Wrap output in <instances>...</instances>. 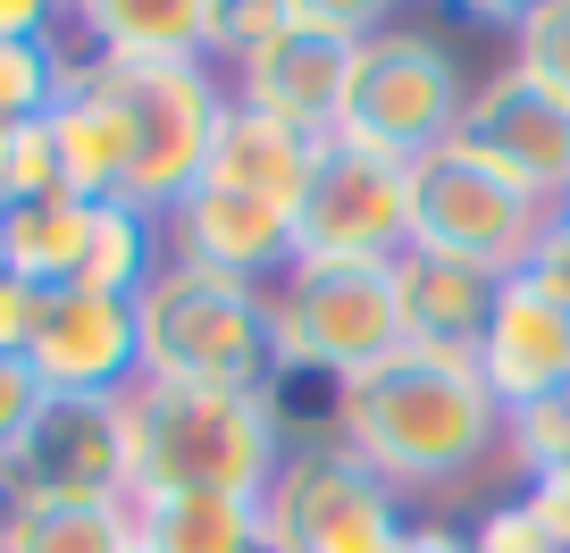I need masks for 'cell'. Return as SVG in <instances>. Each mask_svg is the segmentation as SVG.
Returning a JSON list of instances; mask_svg holds the SVG:
<instances>
[{"mask_svg":"<svg viewBox=\"0 0 570 553\" xmlns=\"http://www.w3.org/2000/svg\"><path fill=\"white\" fill-rule=\"evenodd\" d=\"M26 369L42 377V394H135L142 386L135 303L92 286H51L35 344H26Z\"/></svg>","mask_w":570,"mask_h":553,"instance_id":"obj_13","label":"cell"},{"mask_svg":"<svg viewBox=\"0 0 570 553\" xmlns=\"http://www.w3.org/2000/svg\"><path fill=\"white\" fill-rule=\"evenodd\" d=\"M92 244V201L85 194H51V201H9L0 210V268L26 286H76Z\"/></svg>","mask_w":570,"mask_h":553,"instance_id":"obj_21","label":"cell"},{"mask_svg":"<svg viewBox=\"0 0 570 553\" xmlns=\"http://www.w3.org/2000/svg\"><path fill=\"white\" fill-rule=\"evenodd\" d=\"M403 553H470V536H462V529H445V520H420Z\"/></svg>","mask_w":570,"mask_h":553,"instance_id":"obj_33","label":"cell"},{"mask_svg":"<svg viewBox=\"0 0 570 553\" xmlns=\"http://www.w3.org/2000/svg\"><path fill=\"white\" fill-rule=\"evenodd\" d=\"M320 151L311 135H294V126L261 118V109L227 101V118H218V144H210V177L202 185H227V194H252V201H277V210H303L311 177H320Z\"/></svg>","mask_w":570,"mask_h":553,"instance_id":"obj_18","label":"cell"},{"mask_svg":"<svg viewBox=\"0 0 570 553\" xmlns=\"http://www.w3.org/2000/svg\"><path fill=\"white\" fill-rule=\"evenodd\" d=\"M59 9H42V0H0V42H18V34H51Z\"/></svg>","mask_w":570,"mask_h":553,"instance_id":"obj_32","label":"cell"},{"mask_svg":"<svg viewBox=\"0 0 570 553\" xmlns=\"http://www.w3.org/2000/svg\"><path fill=\"white\" fill-rule=\"evenodd\" d=\"M503 470H512L520 486L570 470V394H546V403L503 411Z\"/></svg>","mask_w":570,"mask_h":553,"instance_id":"obj_24","label":"cell"},{"mask_svg":"<svg viewBox=\"0 0 570 553\" xmlns=\"http://www.w3.org/2000/svg\"><path fill=\"white\" fill-rule=\"evenodd\" d=\"M562 218H570V201H562Z\"/></svg>","mask_w":570,"mask_h":553,"instance_id":"obj_36","label":"cell"},{"mask_svg":"<svg viewBox=\"0 0 570 553\" xmlns=\"http://www.w3.org/2000/svg\"><path fill=\"white\" fill-rule=\"evenodd\" d=\"M18 520H26V478L0 462V545H9V529H18Z\"/></svg>","mask_w":570,"mask_h":553,"instance_id":"obj_34","label":"cell"},{"mask_svg":"<svg viewBox=\"0 0 570 553\" xmlns=\"http://www.w3.org/2000/svg\"><path fill=\"white\" fill-rule=\"evenodd\" d=\"M503 68H520L529 85L562 92L570 101V0H529V9H512V59Z\"/></svg>","mask_w":570,"mask_h":553,"instance_id":"obj_25","label":"cell"},{"mask_svg":"<svg viewBox=\"0 0 570 553\" xmlns=\"http://www.w3.org/2000/svg\"><path fill=\"white\" fill-rule=\"evenodd\" d=\"M327 436L403 503H453L503 462V403L487 394L479 361L445 344H403L327 394Z\"/></svg>","mask_w":570,"mask_h":553,"instance_id":"obj_1","label":"cell"},{"mask_svg":"<svg viewBox=\"0 0 570 553\" xmlns=\"http://www.w3.org/2000/svg\"><path fill=\"white\" fill-rule=\"evenodd\" d=\"M268 336H277V386H353L361 369L411 344L403 277L394 260H294L268 286Z\"/></svg>","mask_w":570,"mask_h":553,"instance_id":"obj_4","label":"cell"},{"mask_svg":"<svg viewBox=\"0 0 570 553\" xmlns=\"http://www.w3.org/2000/svg\"><path fill=\"white\" fill-rule=\"evenodd\" d=\"M59 26L109 68H218L227 51V0H85L59 9Z\"/></svg>","mask_w":570,"mask_h":553,"instance_id":"obj_15","label":"cell"},{"mask_svg":"<svg viewBox=\"0 0 570 553\" xmlns=\"http://www.w3.org/2000/svg\"><path fill=\"white\" fill-rule=\"evenodd\" d=\"M142 386H277V336H268V286L218 277V268L160 260L135 294Z\"/></svg>","mask_w":570,"mask_h":553,"instance_id":"obj_3","label":"cell"},{"mask_svg":"<svg viewBox=\"0 0 570 553\" xmlns=\"http://www.w3.org/2000/svg\"><path fill=\"white\" fill-rule=\"evenodd\" d=\"M35 411H42V377L26 369L18 353H0V462L18 453V436L35 428Z\"/></svg>","mask_w":570,"mask_h":553,"instance_id":"obj_29","label":"cell"},{"mask_svg":"<svg viewBox=\"0 0 570 553\" xmlns=\"http://www.w3.org/2000/svg\"><path fill=\"white\" fill-rule=\"evenodd\" d=\"M470 109V76L453 68V42L428 26H377L353 59V101H344V144H370L386 160H436Z\"/></svg>","mask_w":570,"mask_h":553,"instance_id":"obj_6","label":"cell"},{"mask_svg":"<svg viewBox=\"0 0 570 553\" xmlns=\"http://www.w3.org/2000/svg\"><path fill=\"white\" fill-rule=\"evenodd\" d=\"M76 51V34H68ZM51 144L59 168H68V194L85 201H118L126 168H135V101H126V68L76 51L68 59V92L51 101Z\"/></svg>","mask_w":570,"mask_h":553,"instance_id":"obj_16","label":"cell"},{"mask_svg":"<svg viewBox=\"0 0 570 553\" xmlns=\"http://www.w3.org/2000/svg\"><path fill=\"white\" fill-rule=\"evenodd\" d=\"M160 244H168V260H185V268H218V277H244V286H277L285 268H294V210L227 194V185H194V194L160 218Z\"/></svg>","mask_w":570,"mask_h":553,"instance_id":"obj_14","label":"cell"},{"mask_svg":"<svg viewBox=\"0 0 570 553\" xmlns=\"http://www.w3.org/2000/svg\"><path fill=\"white\" fill-rule=\"evenodd\" d=\"M168 260L160 244V218H142L135 201H92V244H85V268H76V286L92 294H126L135 303L151 286V268Z\"/></svg>","mask_w":570,"mask_h":553,"instance_id":"obj_22","label":"cell"},{"mask_svg":"<svg viewBox=\"0 0 570 553\" xmlns=\"http://www.w3.org/2000/svg\"><path fill=\"white\" fill-rule=\"evenodd\" d=\"M445 151L479 160L487 177L520 185V194L546 201V210L570 201V101L546 92V85H529L520 68H495V76L470 85V109H462Z\"/></svg>","mask_w":570,"mask_h":553,"instance_id":"obj_12","label":"cell"},{"mask_svg":"<svg viewBox=\"0 0 570 553\" xmlns=\"http://www.w3.org/2000/svg\"><path fill=\"white\" fill-rule=\"evenodd\" d=\"M546 201H529L520 185L487 177L462 151H436V160L411 168V251H436V260L487 268V277H520V260L546 235Z\"/></svg>","mask_w":570,"mask_h":553,"instance_id":"obj_8","label":"cell"},{"mask_svg":"<svg viewBox=\"0 0 570 553\" xmlns=\"http://www.w3.org/2000/svg\"><path fill=\"white\" fill-rule=\"evenodd\" d=\"M411 251V160L370 144H327L303 210H294V260H403Z\"/></svg>","mask_w":570,"mask_h":553,"instance_id":"obj_10","label":"cell"},{"mask_svg":"<svg viewBox=\"0 0 570 553\" xmlns=\"http://www.w3.org/2000/svg\"><path fill=\"white\" fill-rule=\"evenodd\" d=\"M261 512H268V553H403L420 529L411 503L377 470H361L336 436H303L285 453Z\"/></svg>","mask_w":570,"mask_h":553,"instance_id":"obj_7","label":"cell"},{"mask_svg":"<svg viewBox=\"0 0 570 553\" xmlns=\"http://www.w3.org/2000/svg\"><path fill=\"white\" fill-rule=\"evenodd\" d=\"M135 495H268L294 453L285 386H135Z\"/></svg>","mask_w":570,"mask_h":553,"instance_id":"obj_2","label":"cell"},{"mask_svg":"<svg viewBox=\"0 0 570 553\" xmlns=\"http://www.w3.org/2000/svg\"><path fill=\"white\" fill-rule=\"evenodd\" d=\"M520 286L529 294H546L553 310H570V218L553 210L546 218V235H537V251L520 260Z\"/></svg>","mask_w":570,"mask_h":553,"instance_id":"obj_28","label":"cell"},{"mask_svg":"<svg viewBox=\"0 0 570 553\" xmlns=\"http://www.w3.org/2000/svg\"><path fill=\"white\" fill-rule=\"evenodd\" d=\"M126 101H135V168L126 194L142 218H168L202 177H210V144L227 118V68H126Z\"/></svg>","mask_w":570,"mask_h":553,"instance_id":"obj_9","label":"cell"},{"mask_svg":"<svg viewBox=\"0 0 570 553\" xmlns=\"http://www.w3.org/2000/svg\"><path fill=\"white\" fill-rule=\"evenodd\" d=\"M470 553H562V536L546 529V520H537V503L520 495H495V503H479V520H470Z\"/></svg>","mask_w":570,"mask_h":553,"instance_id":"obj_27","label":"cell"},{"mask_svg":"<svg viewBox=\"0 0 570 553\" xmlns=\"http://www.w3.org/2000/svg\"><path fill=\"white\" fill-rule=\"evenodd\" d=\"M0 160H9V126H0Z\"/></svg>","mask_w":570,"mask_h":553,"instance_id":"obj_35","label":"cell"},{"mask_svg":"<svg viewBox=\"0 0 570 553\" xmlns=\"http://www.w3.org/2000/svg\"><path fill=\"white\" fill-rule=\"evenodd\" d=\"M51 194H68V168H59L51 118L9 126V160H0V210H9V201H51Z\"/></svg>","mask_w":570,"mask_h":553,"instance_id":"obj_26","label":"cell"},{"mask_svg":"<svg viewBox=\"0 0 570 553\" xmlns=\"http://www.w3.org/2000/svg\"><path fill=\"white\" fill-rule=\"evenodd\" d=\"M0 553H135V495L126 503H26Z\"/></svg>","mask_w":570,"mask_h":553,"instance_id":"obj_23","label":"cell"},{"mask_svg":"<svg viewBox=\"0 0 570 553\" xmlns=\"http://www.w3.org/2000/svg\"><path fill=\"white\" fill-rule=\"evenodd\" d=\"M394 277H403L411 344H445V353H470V361H479V336H487V319H495L503 277L462 268V260H436V251H403V260H394Z\"/></svg>","mask_w":570,"mask_h":553,"instance_id":"obj_19","label":"cell"},{"mask_svg":"<svg viewBox=\"0 0 570 553\" xmlns=\"http://www.w3.org/2000/svg\"><path fill=\"white\" fill-rule=\"evenodd\" d=\"M377 26L386 18L361 9V0H285L277 34L252 42L244 59H227V92L261 118L311 135V144H336L344 101H353V59Z\"/></svg>","mask_w":570,"mask_h":553,"instance_id":"obj_5","label":"cell"},{"mask_svg":"<svg viewBox=\"0 0 570 553\" xmlns=\"http://www.w3.org/2000/svg\"><path fill=\"white\" fill-rule=\"evenodd\" d=\"M479 377H487V394H495L503 411L570 394V310H553L546 294L503 277L495 319H487V336H479Z\"/></svg>","mask_w":570,"mask_h":553,"instance_id":"obj_17","label":"cell"},{"mask_svg":"<svg viewBox=\"0 0 570 553\" xmlns=\"http://www.w3.org/2000/svg\"><path fill=\"white\" fill-rule=\"evenodd\" d=\"M42 294H51V286H26V277H9V268H0V353H18V361H26V344H35V319H42Z\"/></svg>","mask_w":570,"mask_h":553,"instance_id":"obj_30","label":"cell"},{"mask_svg":"<svg viewBox=\"0 0 570 553\" xmlns=\"http://www.w3.org/2000/svg\"><path fill=\"white\" fill-rule=\"evenodd\" d=\"M9 470L26 478V503H126L135 495L126 394H42Z\"/></svg>","mask_w":570,"mask_h":553,"instance_id":"obj_11","label":"cell"},{"mask_svg":"<svg viewBox=\"0 0 570 553\" xmlns=\"http://www.w3.org/2000/svg\"><path fill=\"white\" fill-rule=\"evenodd\" d=\"M520 495L537 503V520H546L553 536H562V553H570V470H553V478H537V486H520Z\"/></svg>","mask_w":570,"mask_h":553,"instance_id":"obj_31","label":"cell"},{"mask_svg":"<svg viewBox=\"0 0 570 553\" xmlns=\"http://www.w3.org/2000/svg\"><path fill=\"white\" fill-rule=\"evenodd\" d=\"M135 553H268L261 495H135Z\"/></svg>","mask_w":570,"mask_h":553,"instance_id":"obj_20","label":"cell"}]
</instances>
